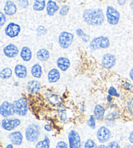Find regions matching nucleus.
Here are the masks:
<instances>
[{
    "mask_svg": "<svg viewBox=\"0 0 133 148\" xmlns=\"http://www.w3.org/2000/svg\"><path fill=\"white\" fill-rule=\"evenodd\" d=\"M85 22L90 25H101L105 21V16L102 9H86L82 14Z\"/></svg>",
    "mask_w": 133,
    "mask_h": 148,
    "instance_id": "obj_1",
    "label": "nucleus"
},
{
    "mask_svg": "<svg viewBox=\"0 0 133 148\" xmlns=\"http://www.w3.org/2000/svg\"><path fill=\"white\" fill-rule=\"evenodd\" d=\"M109 46H110V41L107 37L100 36L95 38L90 42V47L92 50H96L100 48H108Z\"/></svg>",
    "mask_w": 133,
    "mask_h": 148,
    "instance_id": "obj_2",
    "label": "nucleus"
},
{
    "mask_svg": "<svg viewBox=\"0 0 133 148\" xmlns=\"http://www.w3.org/2000/svg\"><path fill=\"white\" fill-rule=\"evenodd\" d=\"M40 135V128L35 124H31L25 129V137L29 142H34L38 140Z\"/></svg>",
    "mask_w": 133,
    "mask_h": 148,
    "instance_id": "obj_3",
    "label": "nucleus"
},
{
    "mask_svg": "<svg viewBox=\"0 0 133 148\" xmlns=\"http://www.w3.org/2000/svg\"><path fill=\"white\" fill-rule=\"evenodd\" d=\"M14 112L20 116H25L27 113V100L21 97L20 99L13 102Z\"/></svg>",
    "mask_w": 133,
    "mask_h": 148,
    "instance_id": "obj_4",
    "label": "nucleus"
},
{
    "mask_svg": "<svg viewBox=\"0 0 133 148\" xmlns=\"http://www.w3.org/2000/svg\"><path fill=\"white\" fill-rule=\"evenodd\" d=\"M73 34L63 31L61 33L58 37V44L63 49H66L71 46L73 40Z\"/></svg>",
    "mask_w": 133,
    "mask_h": 148,
    "instance_id": "obj_5",
    "label": "nucleus"
},
{
    "mask_svg": "<svg viewBox=\"0 0 133 148\" xmlns=\"http://www.w3.org/2000/svg\"><path fill=\"white\" fill-rule=\"evenodd\" d=\"M106 18L108 22L111 25H116L118 24L120 18V14L116 9L113 7L108 6L106 9Z\"/></svg>",
    "mask_w": 133,
    "mask_h": 148,
    "instance_id": "obj_6",
    "label": "nucleus"
},
{
    "mask_svg": "<svg viewBox=\"0 0 133 148\" xmlns=\"http://www.w3.org/2000/svg\"><path fill=\"white\" fill-rule=\"evenodd\" d=\"M21 121L18 118H5L2 120V127L7 131H12L19 126Z\"/></svg>",
    "mask_w": 133,
    "mask_h": 148,
    "instance_id": "obj_7",
    "label": "nucleus"
},
{
    "mask_svg": "<svg viewBox=\"0 0 133 148\" xmlns=\"http://www.w3.org/2000/svg\"><path fill=\"white\" fill-rule=\"evenodd\" d=\"M68 140L70 148H81V138L79 134L75 131H71L68 134Z\"/></svg>",
    "mask_w": 133,
    "mask_h": 148,
    "instance_id": "obj_8",
    "label": "nucleus"
},
{
    "mask_svg": "<svg viewBox=\"0 0 133 148\" xmlns=\"http://www.w3.org/2000/svg\"><path fill=\"white\" fill-rule=\"evenodd\" d=\"M111 137V132L106 127L102 126L98 129L97 132V138L101 143H105V142L109 140Z\"/></svg>",
    "mask_w": 133,
    "mask_h": 148,
    "instance_id": "obj_9",
    "label": "nucleus"
},
{
    "mask_svg": "<svg viewBox=\"0 0 133 148\" xmlns=\"http://www.w3.org/2000/svg\"><path fill=\"white\" fill-rule=\"evenodd\" d=\"M21 27L19 25L15 23H10L5 29V35L10 38H14L20 33Z\"/></svg>",
    "mask_w": 133,
    "mask_h": 148,
    "instance_id": "obj_10",
    "label": "nucleus"
},
{
    "mask_svg": "<svg viewBox=\"0 0 133 148\" xmlns=\"http://www.w3.org/2000/svg\"><path fill=\"white\" fill-rule=\"evenodd\" d=\"M15 113L12 103L8 101H4L0 106V114L3 117L12 116Z\"/></svg>",
    "mask_w": 133,
    "mask_h": 148,
    "instance_id": "obj_11",
    "label": "nucleus"
},
{
    "mask_svg": "<svg viewBox=\"0 0 133 148\" xmlns=\"http://www.w3.org/2000/svg\"><path fill=\"white\" fill-rule=\"evenodd\" d=\"M3 53L6 57L9 58H14L18 55L19 53V49L14 44H10L4 47Z\"/></svg>",
    "mask_w": 133,
    "mask_h": 148,
    "instance_id": "obj_12",
    "label": "nucleus"
},
{
    "mask_svg": "<svg viewBox=\"0 0 133 148\" xmlns=\"http://www.w3.org/2000/svg\"><path fill=\"white\" fill-rule=\"evenodd\" d=\"M116 57L114 55L110 53L104 55L102 59V64L107 69L112 68L116 64Z\"/></svg>",
    "mask_w": 133,
    "mask_h": 148,
    "instance_id": "obj_13",
    "label": "nucleus"
},
{
    "mask_svg": "<svg viewBox=\"0 0 133 148\" xmlns=\"http://www.w3.org/2000/svg\"><path fill=\"white\" fill-rule=\"evenodd\" d=\"M9 137L12 144L16 145V146H20L22 144L23 141V135L20 131H14L13 133H10Z\"/></svg>",
    "mask_w": 133,
    "mask_h": 148,
    "instance_id": "obj_14",
    "label": "nucleus"
},
{
    "mask_svg": "<svg viewBox=\"0 0 133 148\" xmlns=\"http://www.w3.org/2000/svg\"><path fill=\"white\" fill-rule=\"evenodd\" d=\"M57 66L60 70L65 72L70 66V61L67 58L60 57L57 60Z\"/></svg>",
    "mask_w": 133,
    "mask_h": 148,
    "instance_id": "obj_15",
    "label": "nucleus"
},
{
    "mask_svg": "<svg viewBox=\"0 0 133 148\" xmlns=\"http://www.w3.org/2000/svg\"><path fill=\"white\" fill-rule=\"evenodd\" d=\"M40 89V83L37 81H31L27 84V90L31 94H36Z\"/></svg>",
    "mask_w": 133,
    "mask_h": 148,
    "instance_id": "obj_16",
    "label": "nucleus"
},
{
    "mask_svg": "<svg viewBox=\"0 0 133 148\" xmlns=\"http://www.w3.org/2000/svg\"><path fill=\"white\" fill-rule=\"evenodd\" d=\"M17 10V7L14 3L11 1H7L5 3V5L4 7L5 13L7 15L12 16L14 15Z\"/></svg>",
    "mask_w": 133,
    "mask_h": 148,
    "instance_id": "obj_17",
    "label": "nucleus"
},
{
    "mask_svg": "<svg viewBox=\"0 0 133 148\" xmlns=\"http://www.w3.org/2000/svg\"><path fill=\"white\" fill-rule=\"evenodd\" d=\"M14 72L18 77L23 79L27 75V70L24 65L18 64L15 66Z\"/></svg>",
    "mask_w": 133,
    "mask_h": 148,
    "instance_id": "obj_18",
    "label": "nucleus"
},
{
    "mask_svg": "<svg viewBox=\"0 0 133 148\" xmlns=\"http://www.w3.org/2000/svg\"><path fill=\"white\" fill-rule=\"evenodd\" d=\"M58 9H59V7L56 3V2L52 1V0H49L46 7V12L47 14L49 16H53Z\"/></svg>",
    "mask_w": 133,
    "mask_h": 148,
    "instance_id": "obj_19",
    "label": "nucleus"
},
{
    "mask_svg": "<svg viewBox=\"0 0 133 148\" xmlns=\"http://www.w3.org/2000/svg\"><path fill=\"white\" fill-rule=\"evenodd\" d=\"M60 74L58 70L57 69H52L49 72L48 75H47V79L50 83H54L57 82L60 79Z\"/></svg>",
    "mask_w": 133,
    "mask_h": 148,
    "instance_id": "obj_20",
    "label": "nucleus"
},
{
    "mask_svg": "<svg viewBox=\"0 0 133 148\" xmlns=\"http://www.w3.org/2000/svg\"><path fill=\"white\" fill-rule=\"evenodd\" d=\"M36 57L40 61H47L49 58V52L46 49H40L36 53Z\"/></svg>",
    "mask_w": 133,
    "mask_h": 148,
    "instance_id": "obj_21",
    "label": "nucleus"
},
{
    "mask_svg": "<svg viewBox=\"0 0 133 148\" xmlns=\"http://www.w3.org/2000/svg\"><path fill=\"white\" fill-rule=\"evenodd\" d=\"M105 110L104 107L101 105H97L94 109V114L95 118L97 120H101L104 117Z\"/></svg>",
    "mask_w": 133,
    "mask_h": 148,
    "instance_id": "obj_22",
    "label": "nucleus"
},
{
    "mask_svg": "<svg viewBox=\"0 0 133 148\" xmlns=\"http://www.w3.org/2000/svg\"><path fill=\"white\" fill-rule=\"evenodd\" d=\"M20 57L25 62H28L31 60L32 58V52L31 49L28 47H23L21 50Z\"/></svg>",
    "mask_w": 133,
    "mask_h": 148,
    "instance_id": "obj_23",
    "label": "nucleus"
},
{
    "mask_svg": "<svg viewBox=\"0 0 133 148\" xmlns=\"http://www.w3.org/2000/svg\"><path fill=\"white\" fill-rule=\"evenodd\" d=\"M31 73L34 77L40 78L42 74V70L41 66L39 64H36L33 66L31 68Z\"/></svg>",
    "mask_w": 133,
    "mask_h": 148,
    "instance_id": "obj_24",
    "label": "nucleus"
},
{
    "mask_svg": "<svg viewBox=\"0 0 133 148\" xmlns=\"http://www.w3.org/2000/svg\"><path fill=\"white\" fill-rule=\"evenodd\" d=\"M46 7V1L45 0H34L33 3V9L36 11H41L44 10Z\"/></svg>",
    "mask_w": 133,
    "mask_h": 148,
    "instance_id": "obj_25",
    "label": "nucleus"
},
{
    "mask_svg": "<svg viewBox=\"0 0 133 148\" xmlns=\"http://www.w3.org/2000/svg\"><path fill=\"white\" fill-rule=\"evenodd\" d=\"M50 140L46 135L43 140L38 142L36 145V148H49Z\"/></svg>",
    "mask_w": 133,
    "mask_h": 148,
    "instance_id": "obj_26",
    "label": "nucleus"
},
{
    "mask_svg": "<svg viewBox=\"0 0 133 148\" xmlns=\"http://www.w3.org/2000/svg\"><path fill=\"white\" fill-rule=\"evenodd\" d=\"M12 72L10 68H7L5 69L2 70L0 72V77L2 79H9L12 77Z\"/></svg>",
    "mask_w": 133,
    "mask_h": 148,
    "instance_id": "obj_27",
    "label": "nucleus"
},
{
    "mask_svg": "<svg viewBox=\"0 0 133 148\" xmlns=\"http://www.w3.org/2000/svg\"><path fill=\"white\" fill-rule=\"evenodd\" d=\"M76 33L80 38H82V40L84 42H87L90 40V36L86 35V34H85L81 29H77L76 30Z\"/></svg>",
    "mask_w": 133,
    "mask_h": 148,
    "instance_id": "obj_28",
    "label": "nucleus"
},
{
    "mask_svg": "<svg viewBox=\"0 0 133 148\" xmlns=\"http://www.w3.org/2000/svg\"><path fill=\"white\" fill-rule=\"evenodd\" d=\"M84 148H97L96 144L91 139L87 140L84 144Z\"/></svg>",
    "mask_w": 133,
    "mask_h": 148,
    "instance_id": "obj_29",
    "label": "nucleus"
},
{
    "mask_svg": "<svg viewBox=\"0 0 133 148\" xmlns=\"http://www.w3.org/2000/svg\"><path fill=\"white\" fill-rule=\"evenodd\" d=\"M88 125L90 128L95 129V120L94 116H91L90 117V119L88 121Z\"/></svg>",
    "mask_w": 133,
    "mask_h": 148,
    "instance_id": "obj_30",
    "label": "nucleus"
},
{
    "mask_svg": "<svg viewBox=\"0 0 133 148\" xmlns=\"http://www.w3.org/2000/svg\"><path fill=\"white\" fill-rule=\"evenodd\" d=\"M108 92V94L110 95V96H116V97H119V94L118 93V92H117L116 89L113 86L110 87V88H109Z\"/></svg>",
    "mask_w": 133,
    "mask_h": 148,
    "instance_id": "obj_31",
    "label": "nucleus"
},
{
    "mask_svg": "<svg viewBox=\"0 0 133 148\" xmlns=\"http://www.w3.org/2000/svg\"><path fill=\"white\" fill-rule=\"evenodd\" d=\"M68 10H69V7L66 5H62L60 10V14L61 16H66L68 14Z\"/></svg>",
    "mask_w": 133,
    "mask_h": 148,
    "instance_id": "obj_32",
    "label": "nucleus"
},
{
    "mask_svg": "<svg viewBox=\"0 0 133 148\" xmlns=\"http://www.w3.org/2000/svg\"><path fill=\"white\" fill-rule=\"evenodd\" d=\"M18 4L19 6L22 8H27L29 6V1L28 0H19L18 1Z\"/></svg>",
    "mask_w": 133,
    "mask_h": 148,
    "instance_id": "obj_33",
    "label": "nucleus"
},
{
    "mask_svg": "<svg viewBox=\"0 0 133 148\" xmlns=\"http://www.w3.org/2000/svg\"><path fill=\"white\" fill-rule=\"evenodd\" d=\"M108 148H121L120 145H119L117 142H111L108 144Z\"/></svg>",
    "mask_w": 133,
    "mask_h": 148,
    "instance_id": "obj_34",
    "label": "nucleus"
},
{
    "mask_svg": "<svg viewBox=\"0 0 133 148\" xmlns=\"http://www.w3.org/2000/svg\"><path fill=\"white\" fill-rule=\"evenodd\" d=\"M56 148H68V144L63 141H60L57 142L56 145Z\"/></svg>",
    "mask_w": 133,
    "mask_h": 148,
    "instance_id": "obj_35",
    "label": "nucleus"
},
{
    "mask_svg": "<svg viewBox=\"0 0 133 148\" xmlns=\"http://www.w3.org/2000/svg\"><path fill=\"white\" fill-rule=\"evenodd\" d=\"M0 16H1V20H0V25L3 26L4 25V23L6 22V17L4 15V14L3 12L0 13Z\"/></svg>",
    "mask_w": 133,
    "mask_h": 148,
    "instance_id": "obj_36",
    "label": "nucleus"
},
{
    "mask_svg": "<svg viewBox=\"0 0 133 148\" xmlns=\"http://www.w3.org/2000/svg\"><path fill=\"white\" fill-rule=\"evenodd\" d=\"M124 86H125V88H126L127 89L130 90L132 88L133 86L132 85V84H131L130 83H128V82H126V83L124 84Z\"/></svg>",
    "mask_w": 133,
    "mask_h": 148,
    "instance_id": "obj_37",
    "label": "nucleus"
},
{
    "mask_svg": "<svg viewBox=\"0 0 133 148\" xmlns=\"http://www.w3.org/2000/svg\"><path fill=\"white\" fill-rule=\"evenodd\" d=\"M129 109L130 112H131V113L133 115V101H131L129 103Z\"/></svg>",
    "mask_w": 133,
    "mask_h": 148,
    "instance_id": "obj_38",
    "label": "nucleus"
},
{
    "mask_svg": "<svg viewBox=\"0 0 133 148\" xmlns=\"http://www.w3.org/2000/svg\"><path fill=\"white\" fill-rule=\"evenodd\" d=\"M129 140L131 144H133V131L132 132H131V133H130V134H129Z\"/></svg>",
    "mask_w": 133,
    "mask_h": 148,
    "instance_id": "obj_39",
    "label": "nucleus"
},
{
    "mask_svg": "<svg viewBox=\"0 0 133 148\" xmlns=\"http://www.w3.org/2000/svg\"><path fill=\"white\" fill-rule=\"evenodd\" d=\"M44 129H45V130L47 131H51V129H52L51 125H49V124H47V125H45Z\"/></svg>",
    "mask_w": 133,
    "mask_h": 148,
    "instance_id": "obj_40",
    "label": "nucleus"
},
{
    "mask_svg": "<svg viewBox=\"0 0 133 148\" xmlns=\"http://www.w3.org/2000/svg\"><path fill=\"white\" fill-rule=\"evenodd\" d=\"M126 3V0H118V5H121V6H123Z\"/></svg>",
    "mask_w": 133,
    "mask_h": 148,
    "instance_id": "obj_41",
    "label": "nucleus"
},
{
    "mask_svg": "<svg viewBox=\"0 0 133 148\" xmlns=\"http://www.w3.org/2000/svg\"><path fill=\"white\" fill-rule=\"evenodd\" d=\"M129 76H130V77H131V80L133 81V68H132V69L130 70Z\"/></svg>",
    "mask_w": 133,
    "mask_h": 148,
    "instance_id": "obj_42",
    "label": "nucleus"
},
{
    "mask_svg": "<svg viewBox=\"0 0 133 148\" xmlns=\"http://www.w3.org/2000/svg\"><path fill=\"white\" fill-rule=\"evenodd\" d=\"M97 148H108V147L105 146V145L101 144V145H99V146L97 147Z\"/></svg>",
    "mask_w": 133,
    "mask_h": 148,
    "instance_id": "obj_43",
    "label": "nucleus"
},
{
    "mask_svg": "<svg viewBox=\"0 0 133 148\" xmlns=\"http://www.w3.org/2000/svg\"><path fill=\"white\" fill-rule=\"evenodd\" d=\"M123 148H133V146L132 145H130V144H127L126 146H125L123 147Z\"/></svg>",
    "mask_w": 133,
    "mask_h": 148,
    "instance_id": "obj_44",
    "label": "nucleus"
},
{
    "mask_svg": "<svg viewBox=\"0 0 133 148\" xmlns=\"http://www.w3.org/2000/svg\"><path fill=\"white\" fill-rule=\"evenodd\" d=\"M5 148H14V147H13L12 144H8Z\"/></svg>",
    "mask_w": 133,
    "mask_h": 148,
    "instance_id": "obj_45",
    "label": "nucleus"
},
{
    "mask_svg": "<svg viewBox=\"0 0 133 148\" xmlns=\"http://www.w3.org/2000/svg\"><path fill=\"white\" fill-rule=\"evenodd\" d=\"M107 99H108V101H110L112 99V98L111 96H107Z\"/></svg>",
    "mask_w": 133,
    "mask_h": 148,
    "instance_id": "obj_46",
    "label": "nucleus"
},
{
    "mask_svg": "<svg viewBox=\"0 0 133 148\" xmlns=\"http://www.w3.org/2000/svg\"><path fill=\"white\" fill-rule=\"evenodd\" d=\"M130 7H131V9L133 10V1H132L131 3H130Z\"/></svg>",
    "mask_w": 133,
    "mask_h": 148,
    "instance_id": "obj_47",
    "label": "nucleus"
}]
</instances>
